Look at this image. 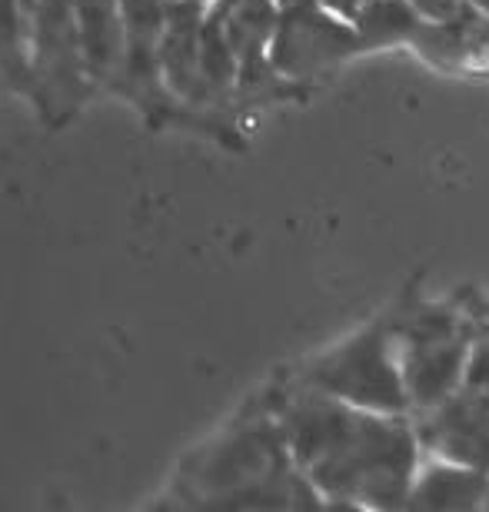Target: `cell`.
<instances>
[{
    "label": "cell",
    "instance_id": "1",
    "mask_svg": "<svg viewBox=\"0 0 489 512\" xmlns=\"http://www.w3.org/2000/svg\"><path fill=\"white\" fill-rule=\"evenodd\" d=\"M267 396L323 506L406 509L426 456L410 413L350 406L297 376L270 383Z\"/></svg>",
    "mask_w": 489,
    "mask_h": 512
},
{
    "label": "cell",
    "instance_id": "2",
    "mask_svg": "<svg viewBox=\"0 0 489 512\" xmlns=\"http://www.w3.org/2000/svg\"><path fill=\"white\" fill-rule=\"evenodd\" d=\"M177 506H220V509H300L323 506L317 489L293 459L287 436L277 423L267 389L240 409L183 459L170 486Z\"/></svg>",
    "mask_w": 489,
    "mask_h": 512
},
{
    "label": "cell",
    "instance_id": "3",
    "mask_svg": "<svg viewBox=\"0 0 489 512\" xmlns=\"http://www.w3.org/2000/svg\"><path fill=\"white\" fill-rule=\"evenodd\" d=\"M476 340V316L463 293L453 300L420 296V276L400 296V366L410 413L450 399L466 380V363Z\"/></svg>",
    "mask_w": 489,
    "mask_h": 512
},
{
    "label": "cell",
    "instance_id": "4",
    "mask_svg": "<svg viewBox=\"0 0 489 512\" xmlns=\"http://www.w3.org/2000/svg\"><path fill=\"white\" fill-rule=\"evenodd\" d=\"M293 376L350 406L376 413H410L400 366V300L326 353L300 363Z\"/></svg>",
    "mask_w": 489,
    "mask_h": 512
},
{
    "label": "cell",
    "instance_id": "5",
    "mask_svg": "<svg viewBox=\"0 0 489 512\" xmlns=\"http://www.w3.org/2000/svg\"><path fill=\"white\" fill-rule=\"evenodd\" d=\"M30 104L44 124H70L94 94L84 44L74 17V0H37L27 14Z\"/></svg>",
    "mask_w": 489,
    "mask_h": 512
},
{
    "label": "cell",
    "instance_id": "6",
    "mask_svg": "<svg viewBox=\"0 0 489 512\" xmlns=\"http://www.w3.org/2000/svg\"><path fill=\"white\" fill-rule=\"evenodd\" d=\"M366 54L360 30L330 14L320 0H280L270 64L290 84L313 87L323 74Z\"/></svg>",
    "mask_w": 489,
    "mask_h": 512
},
{
    "label": "cell",
    "instance_id": "7",
    "mask_svg": "<svg viewBox=\"0 0 489 512\" xmlns=\"http://www.w3.org/2000/svg\"><path fill=\"white\" fill-rule=\"evenodd\" d=\"M413 419L426 456L489 473V389L463 383L450 399Z\"/></svg>",
    "mask_w": 489,
    "mask_h": 512
},
{
    "label": "cell",
    "instance_id": "8",
    "mask_svg": "<svg viewBox=\"0 0 489 512\" xmlns=\"http://www.w3.org/2000/svg\"><path fill=\"white\" fill-rule=\"evenodd\" d=\"M400 47H410L416 57L446 74L489 80V17L473 4L450 20H426L416 10Z\"/></svg>",
    "mask_w": 489,
    "mask_h": 512
},
{
    "label": "cell",
    "instance_id": "9",
    "mask_svg": "<svg viewBox=\"0 0 489 512\" xmlns=\"http://www.w3.org/2000/svg\"><path fill=\"white\" fill-rule=\"evenodd\" d=\"M74 17L84 44L87 70L97 90H114L120 64H124L127 30L120 0H74Z\"/></svg>",
    "mask_w": 489,
    "mask_h": 512
},
{
    "label": "cell",
    "instance_id": "10",
    "mask_svg": "<svg viewBox=\"0 0 489 512\" xmlns=\"http://www.w3.org/2000/svg\"><path fill=\"white\" fill-rule=\"evenodd\" d=\"M489 473L453 459L423 456L406 509H486Z\"/></svg>",
    "mask_w": 489,
    "mask_h": 512
},
{
    "label": "cell",
    "instance_id": "11",
    "mask_svg": "<svg viewBox=\"0 0 489 512\" xmlns=\"http://www.w3.org/2000/svg\"><path fill=\"white\" fill-rule=\"evenodd\" d=\"M320 4L330 10V14L346 20V24H356V17L363 14V7L370 4V0H320Z\"/></svg>",
    "mask_w": 489,
    "mask_h": 512
},
{
    "label": "cell",
    "instance_id": "12",
    "mask_svg": "<svg viewBox=\"0 0 489 512\" xmlns=\"http://www.w3.org/2000/svg\"><path fill=\"white\" fill-rule=\"evenodd\" d=\"M470 4H473L476 10H483V14L489 17V0H470Z\"/></svg>",
    "mask_w": 489,
    "mask_h": 512
},
{
    "label": "cell",
    "instance_id": "13",
    "mask_svg": "<svg viewBox=\"0 0 489 512\" xmlns=\"http://www.w3.org/2000/svg\"><path fill=\"white\" fill-rule=\"evenodd\" d=\"M183 4H197V7H207V10H210L213 0H183Z\"/></svg>",
    "mask_w": 489,
    "mask_h": 512
},
{
    "label": "cell",
    "instance_id": "14",
    "mask_svg": "<svg viewBox=\"0 0 489 512\" xmlns=\"http://www.w3.org/2000/svg\"><path fill=\"white\" fill-rule=\"evenodd\" d=\"M37 0H20V7H24V14H30V7H34Z\"/></svg>",
    "mask_w": 489,
    "mask_h": 512
},
{
    "label": "cell",
    "instance_id": "15",
    "mask_svg": "<svg viewBox=\"0 0 489 512\" xmlns=\"http://www.w3.org/2000/svg\"><path fill=\"white\" fill-rule=\"evenodd\" d=\"M486 509H489V499H486Z\"/></svg>",
    "mask_w": 489,
    "mask_h": 512
}]
</instances>
